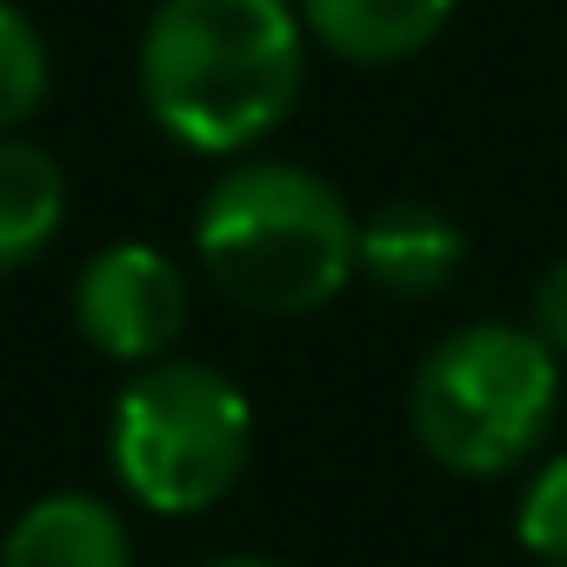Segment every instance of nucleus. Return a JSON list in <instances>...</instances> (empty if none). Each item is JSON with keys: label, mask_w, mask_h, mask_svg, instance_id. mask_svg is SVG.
<instances>
[{"label": "nucleus", "mask_w": 567, "mask_h": 567, "mask_svg": "<svg viewBox=\"0 0 567 567\" xmlns=\"http://www.w3.org/2000/svg\"><path fill=\"white\" fill-rule=\"evenodd\" d=\"M0 567H134L127 520L101 494H41L0 540Z\"/></svg>", "instance_id": "nucleus-7"}, {"label": "nucleus", "mask_w": 567, "mask_h": 567, "mask_svg": "<svg viewBox=\"0 0 567 567\" xmlns=\"http://www.w3.org/2000/svg\"><path fill=\"white\" fill-rule=\"evenodd\" d=\"M461 260H467V234L427 200H388L381 214L361 220V240H354V274H368L394 301L441 295L461 274Z\"/></svg>", "instance_id": "nucleus-6"}, {"label": "nucleus", "mask_w": 567, "mask_h": 567, "mask_svg": "<svg viewBox=\"0 0 567 567\" xmlns=\"http://www.w3.org/2000/svg\"><path fill=\"white\" fill-rule=\"evenodd\" d=\"M527 328L554 348V354H567V254L534 280V301H527Z\"/></svg>", "instance_id": "nucleus-12"}, {"label": "nucleus", "mask_w": 567, "mask_h": 567, "mask_svg": "<svg viewBox=\"0 0 567 567\" xmlns=\"http://www.w3.org/2000/svg\"><path fill=\"white\" fill-rule=\"evenodd\" d=\"M41 101H48V41L14 0H0V134L34 121Z\"/></svg>", "instance_id": "nucleus-10"}, {"label": "nucleus", "mask_w": 567, "mask_h": 567, "mask_svg": "<svg viewBox=\"0 0 567 567\" xmlns=\"http://www.w3.org/2000/svg\"><path fill=\"white\" fill-rule=\"evenodd\" d=\"M308 48L288 0H161L141 34V101L194 154H247L301 107Z\"/></svg>", "instance_id": "nucleus-1"}, {"label": "nucleus", "mask_w": 567, "mask_h": 567, "mask_svg": "<svg viewBox=\"0 0 567 567\" xmlns=\"http://www.w3.org/2000/svg\"><path fill=\"white\" fill-rule=\"evenodd\" d=\"M68 220V174L48 147L0 134V274L48 254Z\"/></svg>", "instance_id": "nucleus-9"}, {"label": "nucleus", "mask_w": 567, "mask_h": 567, "mask_svg": "<svg viewBox=\"0 0 567 567\" xmlns=\"http://www.w3.org/2000/svg\"><path fill=\"white\" fill-rule=\"evenodd\" d=\"M114 481L154 514H207L254 461V408L207 361H147L107 421Z\"/></svg>", "instance_id": "nucleus-4"}, {"label": "nucleus", "mask_w": 567, "mask_h": 567, "mask_svg": "<svg viewBox=\"0 0 567 567\" xmlns=\"http://www.w3.org/2000/svg\"><path fill=\"white\" fill-rule=\"evenodd\" d=\"M454 14V0H301L308 34L354 61V68H394L421 54Z\"/></svg>", "instance_id": "nucleus-8"}, {"label": "nucleus", "mask_w": 567, "mask_h": 567, "mask_svg": "<svg viewBox=\"0 0 567 567\" xmlns=\"http://www.w3.org/2000/svg\"><path fill=\"white\" fill-rule=\"evenodd\" d=\"M74 328L107 361H127V368L161 361L187 328V274H181V260L147 247V240L101 247L74 280Z\"/></svg>", "instance_id": "nucleus-5"}, {"label": "nucleus", "mask_w": 567, "mask_h": 567, "mask_svg": "<svg viewBox=\"0 0 567 567\" xmlns=\"http://www.w3.org/2000/svg\"><path fill=\"white\" fill-rule=\"evenodd\" d=\"M514 534L540 567H567V454L527 481V494L514 507Z\"/></svg>", "instance_id": "nucleus-11"}, {"label": "nucleus", "mask_w": 567, "mask_h": 567, "mask_svg": "<svg viewBox=\"0 0 567 567\" xmlns=\"http://www.w3.org/2000/svg\"><path fill=\"white\" fill-rule=\"evenodd\" d=\"M354 214L348 200L295 161L227 167L200 214L194 254L207 280L247 315H315L354 280Z\"/></svg>", "instance_id": "nucleus-2"}, {"label": "nucleus", "mask_w": 567, "mask_h": 567, "mask_svg": "<svg viewBox=\"0 0 567 567\" xmlns=\"http://www.w3.org/2000/svg\"><path fill=\"white\" fill-rule=\"evenodd\" d=\"M214 567H288V560H260V554H234V560H214Z\"/></svg>", "instance_id": "nucleus-13"}, {"label": "nucleus", "mask_w": 567, "mask_h": 567, "mask_svg": "<svg viewBox=\"0 0 567 567\" xmlns=\"http://www.w3.org/2000/svg\"><path fill=\"white\" fill-rule=\"evenodd\" d=\"M560 408V354L534 328L474 321L427 348L408 381V427L421 454L461 481L520 467Z\"/></svg>", "instance_id": "nucleus-3"}]
</instances>
